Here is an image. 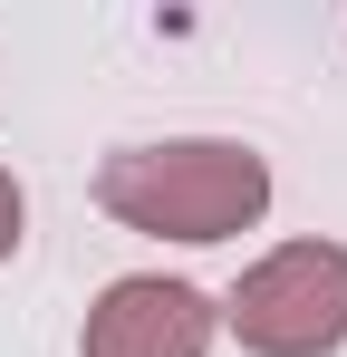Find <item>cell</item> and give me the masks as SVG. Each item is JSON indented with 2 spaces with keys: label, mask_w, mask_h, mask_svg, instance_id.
I'll list each match as a JSON object with an SVG mask.
<instances>
[{
  "label": "cell",
  "mask_w": 347,
  "mask_h": 357,
  "mask_svg": "<svg viewBox=\"0 0 347 357\" xmlns=\"http://www.w3.org/2000/svg\"><path fill=\"white\" fill-rule=\"evenodd\" d=\"M213 328H222V309L193 290V280L135 271V280H107L97 290L77 357H213Z\"/></svg>",
  "instance_id": "cell-3"
},
{
  "label": "cell",
  "mask_w": 347,
  "mask_h": 357,
  "mask_svg": "<svg viewBox=\"0 0 347 357\" xmlns=\"http://www.w3.org/2000/svg\"><path fill=\"white\" fill-rule=\"evenodd\" d=\"M20 222H29V203H20V183H10V165H0V261L20 251Z\"/></svg>",
  "instance_id": "cell-4"
},
{
  "label": "cell",
  "mask_w": 347,
  "mask_h": 357,
  "mask_svg": "<svg viewBox=\"0 0 347 357\" xmlns=\"http://www.w3.org/2000/svg\"><path fill=\"white\" fill-rule=\"evenodd\" d=\"M97 203L125 232H155V241H231L270 213V165L231 135L125 145L97 165Z\"/></svg>",
  "instance_id": "cell-1"
},
{
  "label": "cell",
  "mask_w": 347,
  "mask_h": 357,
  "mask_svg": "<svg viewBox=\"0 0 347 357\" xmlns=\"http://www.w3.org/2000/svg\"><path fill=\"white\" fill-rule=\"evenodd\" d=\"M222 319H231V338L251 357H328V348H347V251L338 241H280L270 261L241 271Z\"/></svg>",
  "instance_id": "cell-2"
}]
</instances>
